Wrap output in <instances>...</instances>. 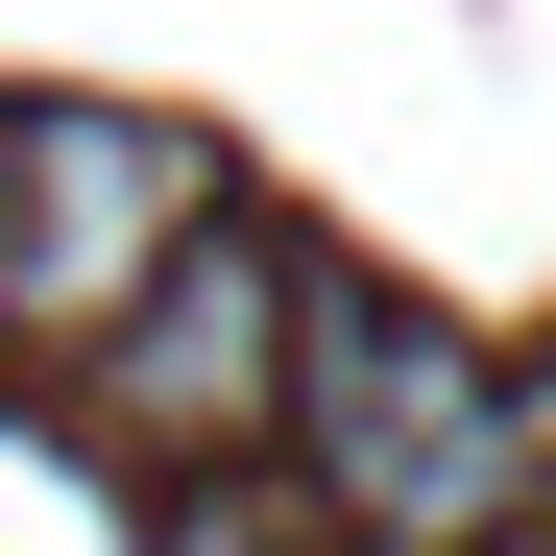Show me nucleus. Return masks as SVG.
<instances>
[{"instance_id":"2","label":"nucleus","mask_w":556,"mask_h":556,"mask_svg":"<svg viewBox=\"0 0 556 556\" xmlns=\"http://www.w3.org/2000/svg\"><path fill=\"white\" fill-rule=\"evenodd\" d=\"M73 363V412H98L146 484H194V459H266V412H291V242H266L242 194H194L146 242V291L98 339H49Z\"/></svg>"},{"instance_id":"3","label":"nucleus","mask_w":556,"mask_h":556,"mask_svg":"<svg viewBox=\"0 0 556 556\" xmlns=\"http://www.w3.org/2000/svg\"><path fill=\"white\" fill-rule=\"evenodd\" d=\"M194 194H218V146L146 122V98H49V122H0V339H98Z\"/></svg>"},{"instance_id":"1","label":"nucleus","mask_w":556,"mask_h":556,"mask_svg":"<svg viewBox=\"0 0 556 556\" xmlns=\"http://www.w3.org/2000/svg\"><path fill=\"white\" fill-rule=\"evenodd\" d=\"M266 459H291L315 532H363V556L532 532V388L484 339H435L388 266H315V242H291V412H266Z\"/></svg>"}]
</instances>
